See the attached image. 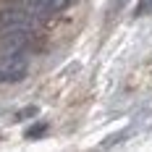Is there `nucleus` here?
I'll use <instances>...</instances> for the list:
<instances>
[{
  "instance_id": "3",
  "label": "nucleus",
  "mask_w": 152,
  "mask_h": 152,
  "mask_svg": "<svg viewBox=\"0 0 152 152\" xmlns=\"http://www.w3.org/2000/svg\"><path fill=\"white\" fill-rule=\"evenodd\" d=\"M45 129H47V123H34V126H29L24 131V137L26 139H39V137H45Z\"/></svg>"
},
{
  "instance_id": "5",
  "label": "nucleus",
  "mask_w": 152,
  "mask_h": 152,
  "mask_svg": "<svg viewBox=\"0 0 152 152\" xmlns=\"http://www.w3.org/2000/svg\"><path fill=\"white\" fill-rule=\"evenodd\" d=\"M129 129H131V126H129ZM129 129H126V131H121V134H113V137H107L105 142H102V147H113V144H121L123 139H126V137H129V134H131Z\"/></svg>"
},
{
  "instance_id": "6",
  "label": "nucleus",
  "mask_w": 152,
  "mask_h": 152,
  "mask_svg": "<svg viewBox=\"0 0 152 152\" xmlns=\"http://www.w3.org/2000/svg\"><path fill=\"white\" fill-rule=\"evenodd\" d=\"M113 3H115V11H121V8H123V3H126V0H113Z\"/></svg>"
},
{
  "instance_id": "1",
  "label": "nucleus",
  "mask_w": 152,
  "mask_h": 152,
  "mask_svg": "<svg viewBox=\"0 0 152 152\" xmlns=\"http://www.w3.org/2000/svg\"><path fill=\"white\" fill-rule=\"evenodd\" d=\"M29 74V63L21 53H8L0 58V81H21Z\"/></svg>"
},
{
  "instance_id": "4",
  "label": "nucleus",
  "mask_w": 152,
  "mask_h": 152,
  "mask_svg": "<svg viewBox=\"0 0 152 152\" xmlns=\"http://www.w3.org/2000/svg\"><path fill=\"white\" fill-rule=\"evenodd\" d=\"M152 13V0H139L137 8H134V18H142V16Z\"/></svg>"
},
{
  "instance_id": "2",
  "label": "nucleus",
  "mask_w": 152,
  "mask_h": 152,
  "mask_svg": "<svg viewBox=\"0 0 152 152\" xmlns=\"http://www.w3.org/2000/svg\"><path fill=\"white\" fill-rule=\"evenodd\" d=\"M34 18L29 16V11H21V8H8V11H0V34H8V31H29Z\"/></svg>"
}]
</instances>
